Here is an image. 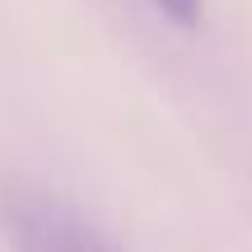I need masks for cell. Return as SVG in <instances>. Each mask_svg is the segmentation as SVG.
Wrapping results in <instances>:
<instances>
[{
	"instance_id": "cell-2",
	"label": "cell",
	"mask_w": 252,
	"mask_h": 252,
	"mask_svg": "<svg viewBox=\"0 0 252 252\" xmlns=\"http://www.w3.org/2000/svg\"><path fill=\"white\" fill-rule=\"evenodd\" d=\"M150 5L168 28H178V33H187V37L206 28V0H150Z\"/></svg>"
},
{
	"instance_id": "cell-1",
	"label": "cell",
	"mask_w": 252,
	"mask_h": 252,
	"mask_svg": "<svg viewBox=\"0 0 252 252\" xmlns=\"http://www.w3.org/2000/svg\"><path fill=\"white\" fill-rule=\"evenodd\" d=\"M0 229L9 252H122L84 210L33 182H9L0 191Z\"/></svg>"
}]
</instances>
